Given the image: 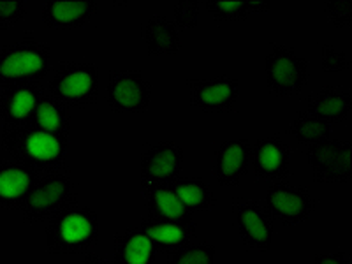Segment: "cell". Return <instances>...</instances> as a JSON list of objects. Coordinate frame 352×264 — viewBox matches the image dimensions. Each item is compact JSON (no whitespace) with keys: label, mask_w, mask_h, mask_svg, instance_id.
I'll return each instance as SVG.
<instances>
[{"label":"cell","mask_w":352,"mask_h":264,"mask_svg":"<svg viewBox=\"0 0 352 264\" xmlns=\"http://www.w3.org/2000/svg\"><path fill=\"white\" fill-rule=\"evenodd\" d=\"M171 188L190 213L210 212L217 203L215 194L203 178H178Z\"/></svg>","instance_id":"obj_24"},{"label":"cell","mask_w":352,"mask_h":264,"mask_svg":"<svg viewBox=\"0 0 352 264\" xmlns=\"http://www.w3.org/2000/svg\"><path fill=\"white\" fill-rule=\"evenodd\" d=\"M250 164L259 178L284 182L289 176V146L282 138H264L250 148Z\"/></svg>","instance_id":"obj_13"},{"label":"cell","mask_w":352,"mask_h":264,"mask_svg":"<svg viewBox=\"0 0 352 264\" xmlns=\"http://www.w3.org/2000/svg\"><path fill=\"white\" fill-rule=\"evenodd\" d=\"M52 53L32 34L0 50V87L37 85L48 76Z\"/></svg>","instance_id":"obj_3"},{"label":"cell","mask_w":352,"mask_h":264,"mask_svg":"<svg viewBox=\"0 0 352 264\" xmlns=\"http://www.w3.org/2000/svg\"><path fill=\"white\" fill-rule=\"evenodd\" d=\"M289 132L300 144L312 146V144L320 143V141L329 140V136H331V125H328L326 122L317 118V116L310 115V113L301 111L291 122Z\"/></svg>","instance_id":"obj_25"},{"label":"cell","mask_w":352,"mask_h":264,"mask_svg":"<svg viewBox=\"0 0 352 264\" xmlns=\"http://www.w3.org/2000/svg\"><path fill=\"white\" fill-rule=\"evenodd\" d=\"M351 109L352 96L344 88L324 87L307 99V113L317 116L328 125L347 120Z\"/></svg>","instance_id":"obj_18"},{"label":"cell","mask_w":352,"mask_h":264,"mask_svg":"<svg viewBox=\"0 0 352 264\" xmlns=\"http://www.w3.org/2000/svg\"><path fill=\"white\" fill-rule=\"evenodd\" d=\"M320 67L322 71L335 74V72H342L349 67V58L347 53L342 50H336L329 44H324L320 48Z\"/></svg>","instance_id":"obj_29"},{"label":"cell","mask_w":352,"mask_h":264,"mask_svg":"<svg viewBox=\"0 0 352 264\" xmlns=\"http://www.w3.org/2000/svg\"><path fill=\"white\" fill-rule=\"evenodd\" d=\"M30 127L48 132L53 136L67 138L69 132H71L69 109L64 104H60L58 100L53 99L52 96H44L43 94L39 104L34 111L32 120H30Z\"/></svg>","instance_id":"obj_23"},{"label":"cell","mask_w":352,"mask_h":264,"mask_svg":"<svg viewBox=\"0 0 352 264\" xmlns=\"http://www.w3.org/2000/svg\"><path fill=\"white\" fill-rule=\"evenodd\" d=\"M329 21L336 28H347L352 23V0H329L326 2Z\"/></svg>","instance_id":"obj_31"},{"label":"cell","mask_w":352,"mask_h":264,"mask_svg":"<svg viewBox=\"0 0 352 264\" xmlns=\"http://www.w3.org/2000/svg\"><path fill=\"white\" fill-rule=\"evenodd\" d=\"M152 87L143 74L131 69H116L108 76V106L115 113H143L150 106Z\"/></svg>","instance_id":"obj_9"},{"label":"cell","mask_w":352,"mask_h":264,"mask_svg":"<svg viewBox=\"0 0 352 264\" xmlns=\"http://www.w3.org/2000/svg\"><path fill=\"white\" fill-rule=\"evenodd\" d=\"M41 97L43 94L37 85H16L4 88V92L0 94V118L4 120L6 127L30 125Z\"/></svg>","instance_id":"obj_16"},{"label":"cell","mask_w":352,"mask_h":264,"mask_svg":"<svg viewBox=\"0 0 352 264\" xmlns=\"http://www.w3.org/2000/svg\"><path fill=\"white\" fill-rule=\"evenodd\" d=\"M99 240V219L88 206L72 204L48 220L46 247L50 254H85Z\"/></svg>","instance_id":"obj_2"},{"label":"cell","mask_w":352,"mask_h":264,"mask_svg":"<svg viewBox=\"0 0 352 264\" xmlns=\"http://www.w3.org/2000/svg\"><path fill=\"white\" fill-rule=\"evenodd\" d=\"M204 8L215 18L219 23L224 21H243L247 20L252 12H250V2H226V0H208L204 2Z\"/></svg>","instance_id":"obj_27"},{"label":"cell","mask_w":352,"mask_h":264,"mask_svg":"<svg viewBox=\"0 0 352 264\" xmlns=\"http://www.w3.org/2000/svg\"><path fill=\"white\" fill-rule=\"evenodd\" d=\"M190 104L204 113H231L240 97L236 78L217 76L212 80L188 81Z\"/></svg>","instance_id":"obj_10"},{"label":"cell","mask_w":352,"mask_h":264,"mask_svg":"<svg viewBox=\"0 0 352 264\" xmlns=\"http://www.w3.org/2000/svg\"><path fill=\"white\" fill-rule=\"evenodd\" d=\"M236 228L245 247L266 252L273 241V224L268 213L256 201H241L234 206Z\"/></svg>","instance_id":"obj_12"},{"label":"cell","mask_w":352,"mask_h":264,"mask_svg":"<svg viewBox=\"0 0 352 264\" xmlns=\"http://www.w3.org/2000/svg\"><path fill=\"white\" fill-rule=\"evenodd\" d=\"M316 199L305 187L276 182L264 197V212L284 226H296L316 212Z\"/></svg>","instance_id":"obj_8"},{"label":"cell","mask_w":352,"mask_h":264,"mask_svg":"<svg viewBox=\"0 0 352 264\" xmlns=\"http://www.w3.org/2000/svg\"><path fill=\"white\" fill-rule=\"evenodd\" d=\"M314 264H351V259L345 252H320L314 257Z\"/></svg>","instance_id":"obj_32"},{"label":"cell","mask_w":352,"mask_h":264,"mask_svg":"<svg viewBox=\"0 0 352 264\" xmlns=\"http://www.w3.org/2000/svg\"><path fill=\"white\" fill-rule=\"evenodd\" d=\"M264 69L270 90L280 97L296 96L308 81L307 60L287 46H275L264 60Z\"/></svg>","instance_id":"obj_7"},{"label":"cell","mask_w":352,"mask_h":264,"mask_svg":"<svg viewBox=\"0 0 352 264\" xmlns=\"http://www.w3.org/2000/svg\"><path fill=\"white\" fill-rule=\"evenodd\" d=\"M39 178L36 169L14 160H0V208H20Z\"/></svg>","instance_id":"obj_15"},{"label":"cell","mask_w":352,"mask_h":264,"mask_svg":"<svg viewBox=\"0 0 352 264\" xmlns=\"http://www.w3.org/2000/svg\"><path fill=\"white\" fill-rule=\"evenodd\" d=\"M113 264H155L157 248L143 229H127L115 238Z\"/></svg>","instance_id":"obj_20"},{"label":"cell","mask_w":352,"mask_h":264,"mask_svg":"<svg viewBox=\"0 0 352 264\" xmlns=\"http://www.w3.org/2000/svg\"><path fill=\"white\" fill-rule=\"evenodd\" d=\"M97 8L96 0H48L41 16L52 30H74L88 23Z\"/></svg>","instance_id":"obj_17"},{"label":"cell","mask_w":352,"mask_h":264,"mask_svg":"<svg viewBox=\"0 0 352 264\" xmlns=\"http://www.w3.org/2000/svg\"><path fill=\"white\" fill-rule=\"evenodd\" d=\"M76 264H113V263L106 259V257L99 256V254H85Z\"/></svg>","instance_id":"obj_33"},{"label":"cell","mask_w":352,"mask_h":264,"mask_svg":"<svg viewBox=\"0 0 352 264\" xmlns=\"http://www.w3.org/2000/svg\"><path fill=\"white\" fill-rule=\"evenodd\" d=\"M307 162L320 184H349L352 178V144L347 140H326L308 146Z\"/></svg>","instance_id":"obj_6"},{"label":"cell","mask_w":352,"mask_h":264,"mask_svg":"<svg viewBox=\"0 0 352 264\" xmlns=\"http://www.w3.org/2000/svg\"><path fill=\"white\" fill-rule=\"evenodd\" d=\"M0 143L14 162L28 166L37 173H58L67 159V138L53 136L30 125L4 127Z\"/></svg>","instance_id":"obj_1"},{"label":"cell","mask_w":352,"mask_h":264,"mask_svg":"<svg viewBox=\"0 0 352 264\" xmlns=\"http://www.w3.org/2000/svg\"><path fill=\"white\" fill-rule=\"evenodd\" d=\"M166 264H215V247L206 241L188 243L169 254Z\"/></svg>","instance_id":"obj_26"},{"label":"cell","mask_w":352,"mask_h":264,"mask_svg":"<svg viewBox=\"0 0 352 264\" xmlns=\"http://www.w3.org/2000/svg\"><path fill=\"white\" fill-rule=\"evenodd\" d=\"M143 37L150 56H173L180 52L176 25L166 16H152L143 27Z\"/></svg>","instance_id":"obj_21"},{"label":"cell","mask_w":352,"mask_h":264,"mask_svg":"<svg viewBox=\"0 0 352 264\" xmlns=\"http://www.w3.org/2000/svg\"><path fill=\"white\" fill-rule=\"evenodd\" d=\"M141 229H143L144 234L150 238L153 247L157 248V252L162 254H173L176 252V250H180L185 245L190 243V238L196 236V234L188 232L187 229L182 228V226L153 219V217L150 215H146L143 219Z\"/></svg>","instance_id":"obj_22"},{"label":"cell","mask_w":352,"mask_h":264,"mask_svg":"<svg viewBox=\"0 0 352 264\" xmlns=\"http://www.w3.org/2000/svg\"><path fill=\"white\" fill-rule=\"evenodd\" d=\"M270 9V2H250V12H266Z\"/></svg>","instance_id":"obj_34"},{"label":"cell","mask_w":352,"mask_h":264,"mask_svg":"<svg viewBox=\"0 0 352 264\" xmlns=\"http://www.w3.org/2000/svg\"><path fill=\"white\" fill-rule=\"evenodd\" d=\"M199 8L201 2L197 0H182V2H176L175 9V20L178 23V27L182 28H196L197 20H199Z\"/></svg>","instance_id":"obj_28"},{"label":"cell","mask_w":352,"mask_h":264,"mask_svg":"<svg viewBox=\"0 0 352 264\" xmlns=\"http://www.w3.org/2000/svg\"><path fill=\"white\" fill-rule=\"evenodd\" d=\"M148 215L153 219L173 222L188 232L196 234V226H194L192 213L185 208L182 201L173 192L171 185H162V187H153L148 197Z\"/></svg>","instance_id":"obj_19"},{"label":"cell","mask_w":352,"mask_h":264,"mask_svg":"<svg viewBox=\"0 0 352 264\" xmlns=\"http://www.w3.org/2000/svg\"><path fill=\"white\" fill-rule=\"evenodd\" d=\"M76 203L74 182L64 173H48L37 180L18 210L27 224H41Z\"/></svg>","instance_id":"obj_4"},{"label":"cell","mask_w":352,"mask_h":264,"mask_svg":"<svg viewBox=\"0 0 352 264\" xmlns=\"http://www.w3.org/2000/svg\"><path fill=\"white\" fill-rule=\"evenodd\" d=\"M184 164V150L173 141H160L141 157V178L152 187L171 185L178 180Z\"/></svg>","instance_id":"obj_11"},{"label":"cell","mask_w":352,"mask_h":264,"mask_svg":"<svg viewBox=\"0 0 352 264\" xmlns=\"http://www.w3.org/2000/svg\"><path fill=\"white\" fill-rule=\"evenodd\" d=\"M27 6L23 0H0V30H8L11 25L23 20Z\"/></svg>","instance_id":"obj_30"},{"label":"cell","mask_w":352,"mask_h":264,"mask_svg":"<svg viewBox=\"0 0 352 264\" xmlns=\"http://www.w3.org/2000/svg\"><path fill=\"white\" fill-rule=\"evenodd\" d=\"M99 69L88 62H62L56 67L48 92L65 108H87L99 100Z\"/></svg>","instance_id":"obj_5"},{"label":"cell","mask_w":352,"mask_h":264,"mask_svg":"<svg viewBox=\"0 0 352 264\" xmlns=\"http://www.w3.org/2000/svg\"><path fill=\"white\" fill-rule=\"evenodd\" d=\"M250 148L247 140H228L215 153V178L222 188H234L247 175L250 166Z\"/></svg>","instance_id":"obj_14"}]
</instances>
